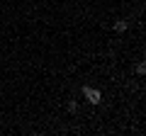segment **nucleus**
<instances>
[{
    "label": "nucleus",
    "instance_id": "2",
    "mask_svg": "<svg viewBox=\"0 0 146 136\" xmlns=\"http://www.w3.org/2000/svg\"><path fill=\"white\" fill-rule=\"evenodd\" d=\"M127 27H129V22H127V20H117L115 24H112V29H115V32H119V34H122V32H127Z\"/></svg>",
    "mask_w": 146,
    "mask_h": 136
},
{
    "label": "nucleus",
    "instance_id": "1",
    "mask_svg": "<svg viewBox=\"0 0 146 136\" xmlns=\"http://www.w3.org/2000/svg\"><path fill=\"white\" fill-rule=\"evenodd\" d=\"M83 95H85V100H88L90 105H100V102H102V95H100V90H98V88L83 85Z\"/></svg>",
    "mask_w": 146,
    "mask_h": 136
},
{
    "label": "nucleus",
    "instance_id": "4",
    "mask_svg": "<svg viewBox=\"0 0 146 136\" xmlns=\"http://www.w3.org/2000/svg\"><path fill=\"white\" fill-rule=\"evenodd\" d=\"M146 73V66L144 63H136V75H144Z\"/></svg>",
    "mask_w": 146,
    "mask_h": 136
},
{
    "label": "nucleus",
    "instance_id": "3",
    "mask_svg": "<svg viewBox=\"0 0 146 136\" xmlns=\"http://www.w3.org/2000/svg\"><path fill=\"white\" fill-rule=\"evenodd\" d=\"M68 112H71V114H76V112H78V102H76V100H71V102H68Z\"/></svg>",
    "mask_w": 146,
    "mask_h": 136
}]
</instances>
